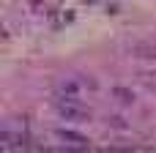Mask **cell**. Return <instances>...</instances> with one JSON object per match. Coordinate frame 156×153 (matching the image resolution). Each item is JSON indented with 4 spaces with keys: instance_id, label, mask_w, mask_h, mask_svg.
Returning a JSON list of instances; mask_svg holds the SVG:
<instances>
[{
    "instance_id": "1",
    "label": "cell",
    "mask_w": 156,
    "mask_h": 153,
    "mask_svg": "<svg viewBox=\"0 0 156 153\" xmlns=\"http://www.w3.org/2000/svg\"><path fill=\"white\" fill-rule=\"evenodd\" d=\"M58 137H60L66 145H71V148H85V145H88V140H85V137H80V134H69V131H60Z\"/></svg>"
},
{
    "instance_id": "2",
    "label": "cell",
    "mask_w": 156,
    "mask_h": 153,
    "mask_svg": "<svg viewBox=\"0 0 156 153\" xmlns=\"http://www.w3.org/2000/svg\"><path fill=\"white\" fill-rule=\"evenodd\" d=\"M115 96H118V101H123V104H129V101H132V96H129L126 90H115Z\"/></svg>"
}]
</instances>
